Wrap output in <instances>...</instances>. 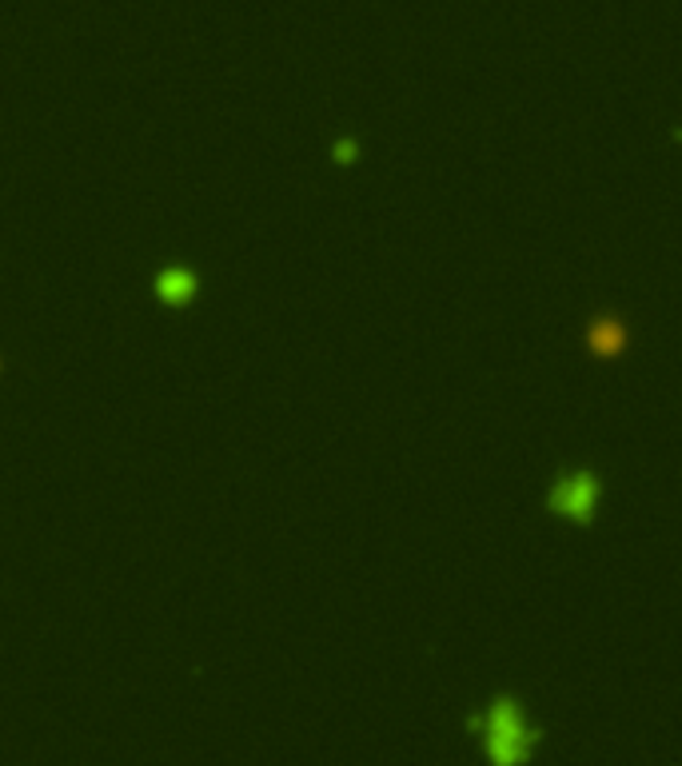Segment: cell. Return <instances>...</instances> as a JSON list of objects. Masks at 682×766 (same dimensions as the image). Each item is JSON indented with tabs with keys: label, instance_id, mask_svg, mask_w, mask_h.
Instances as JSON below:
<instances>
[{
	"label": "cell",
	"instance_id": "2",
	"mask_svg": "<svg viewBox=\"0 0 682 766\" xmlns=\"http://www.w3.org/2000/svg\"><path fill=\"white\" fill-rule=\"evenodd\" d=\"M595 499H599L595 475H567V480H558L555 491H551V507H555L558 515L579 520V523H587L595 515Z\"/></svg>",
	"mask_w": 682,
	"mask_h": 766
},
{
	"label": "cell",
	"instance_id": "1",
	"mask_svg": "<svg viewBox=\"0 0 682 766\" xmlns=\"http://www.w3.org/2000/svg\"><path fill=\"white\" fill-rule=\"evenodd\" d=\"M487 758L496 766H519L531 754V730L523 723V711L511 699H496L484 723Z\"/></svg>",
	"mask_w": 682,
	"mask_h": 766
},
{
	"label": "cell",
	"instance_id": "3",
	"mask_svg": "<svg viewBox=\"0 0 682 766\" xmlns=\"http://www.w3.org/2000/svg\"><path fill=\"white\" fill-rule=\"evenodd\" d=\"M156 296H160L164 304H188V299L196 296V276L184 272V268H168V272H160V280H156Z\"/></svg>",
	"mask_w": 682,
	"mask_h": 766
}]
</instances>
